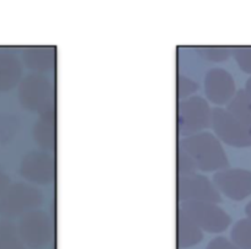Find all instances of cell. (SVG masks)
<instances>
[{
  "label": "cell",
  "instance_id": "cell-7",
  "mask_svg": "<svg viewBox=\"0 0 251 249\" xmlns=\"http://www.w3.org/2000/svg\"><path fill=\"white\" fill-rule=\"evenodd\" d=\"M211 128L219 141L233 147H251V130L241 124L226 108L212 110Z\"/></svg>",
  "mask_w": 251,
  "mask_h": 249
},
{
  "label": "cell",
  "instance_id": "cell-24",
  "mask_svg": "<svg viewBox=\"0 0 251 249\" xmlns=\"http://www.w3.org/2000/svg\"><path fill=\"white\" fill-rule=\"evenodd\" d=\"M206 249H239L230 239L226 237H216L207 244Z\"/></svg>",
  "mask_w": 251,
  "mask_h": 249
},
{
  "label": "cell",
  "instance_id": "cell-12",
  "mask_svg": "<svg viewBox=\"0 0 251 249\" xmlns=\"http://www.w3.org/2000/svg\"><path fill=\"white\" fill-rule=\"evenodd\" d=\"M33 140L43 151L54 152L57 147V112L55 110L40 114L32 129Z\"/></svg>",
  "mask_w": 251,
  "mask_h": 249
},
{
  "label": "cell",
  "instance_id": "cell-23",
  "mask_svg": "<svg viewBox=\"0 0 251 249\" xmlns=\"http://www.w3.org/2000/svg\"><path fill=\"white\" fill-rule=\"evenodd\" d=\"M234 59L239 68L246 74H251V45L250 47H234L231 49Z\"/></svg>",
  "mask_w": 251,
  "mask_h": 249
},
{
  "label": "cell",
  "instance_id": "cell-25",
  "mask_svg": "<svg viewBox=\"0 0 251 249\" xmlns=\"http://www.w3.org/2000/svg\"><path fill=\"white\" fill-rule=\"evenodd\" d=\"M10 178H9L8 173L0 168V199L4 195V193L6 192V189L10 187Z\"/></svg>",
  "mask_w": 251,
  "mask_h": 249
},
{
  "label": "cell",
  "instance_id": "cell-8",
  "mask_svg": "<svg viewBox=\"0 0 251 249\" xmlns=\"http://www.w3.org/2000/svg\"><path fill=\"white\" fill-rule=\"evenodd\" d=\"M20 173L27 182L36 185L53 184L57 176V163L53 152L33 150L23 157Z\"/></svg>",
  "mask_w": 251,
  "mask_h": 249
},
{
  "label": "cell",
  "instance_id": "cell-21",
  "mask_svg": "<svg viewBox=\"0 0 251 249\" xmlns=\"http://www.w3.org/2000/svg\"><path fill=\"white\" fill-rule=\"evenodd\" d=\"M197 53L203 59L211 62H224L231 55V49L228 47H197Z\"/></svg>",
  "mask_w": 251,
  "mask_h": 249
},
{
  "label": "cell",
  "instance_id": "cell-19",
  "mask_svg": "<svg viewBox=\"0 0 251 249\" xmlns=\"http://www.w3.org/2000/svg\"><path fill=\"white\" fill-rule=\"evenodd\" d=\"M197 171V166L192 157L183 151L182 149L177 147L176 151V172L177 177H185V176L195 175Z\"/></svg>",
  "mask_w": 251,
  "mask_h": 249
},
{
  "label": "cell",
  "instance_id": "cell-27",
  "mask_svg": "<svg viewBox=\"0 0 251 249\" xmlns=\"http://www.w3.org/2000/svg\"><path fill=\"white\" fill-rule=\"evenodd\" d=\"M245 214L248 215V217H251V202L246 205L245 207Z\"/></svg>",
  "mask_w": 251,
  "mask_h": 249
},
{
  "label": "cell",
  "instance_id": "cell-20",
  "mask_svg": "<svg viewBox=\"0 0 251 249\" xmlns=\"http://www.w3.org/2000/svg\"><path fill=\"white\" fill-rule=\"evenodd\" d=\"M19 129V123L10 114H0V142L6 144L10 141Z\"/></svg>",
  "mask_w": 251,
  "mask_h": 249
},
{
  "label": "cell",
  "instance_id": "cell-14",
  "mask_svg": "<svg viewBox=\"0 0 251 249\" xmlns=\"http://www.w3.org/2000/svg\"><path fill=\"white\" fill-rule=\"evenodd\" d=\"M24 64L36 74L52 72L55 68L54 47H27L23 50Z\"/></svg>",
  "mask_w": 251,
  "mask_h": 249
},
{
  "label": "cell",
  "instance_id": "cell-26",
  "mask_svg": "<svg viewBox=\"0 0 251 249\" xmlns=\"http://www.w3.org/2000/svg\"><path fill=\"white\" fill-rule=\"evenodd\" d=\"M244 90H245V92L248 93L249 97L251 98V77H250V79L248 80V81H246V84H245V89H244Z\"/></svg>",
  "mask_w": 251,
  "mask_h": 249
},
{
  "label": "cell",
  "instance_id": "cell-18",
  "mask_svg": "<svg viewBox=\"0 0 251 249\" xmlns=\"http://www.w3.org/2000/svg\"><path fill=\"white\" fill-rule=\"evenodd\" d=\"M230 241L239 249H251V217L236 222L230 231Z\"/></svg>",
  "mask_w": 251,
  "mask_h": 249
},
{
  "label": "cell",
  "instance_id": "cell-6",
  "mask_svg": "<svg viewBox=\"0 0 251 249\" xmlns=\"http://www.w3.org/2000/svg\"><path fill=\"white\" fill-rule=\"evenodd\" d=\"M178 209L187 215L202 231L221 233L230 225V216L214 203H181Z\"/></svg>",
  "mask_w": 251,
  "mask_h": 249
},
{
  "label": "cell",
  "instance_id": "cell-16",
  "mask_svg": "<svg viewBox=\"0 0 251 249\" xmlns=\"http://www.w3.org/2000/svg\"><path fill=\"white\" fill-rule=\"evenodd\" d=\"M226 111L243 125L251 130V98L245 90H239L226 105Z\"/></svg>",
  "mask_w": 251,
  "mask_h": 249
},
{
  "label": "cell",
  "instance_id": "cell-15",
  "mask_svg": "<svg viewBox=\"0 0 251 249\" xmlns=\"http://www.w3.org/2000/svg\"><path fill=\"white\" fill-rule=\"evenodd\" d=\"M203 231L180 209L176 215V243L178 248H190L202 241Z\"/></svg>",
  "mask_w": 251,
  "mask_h": 249
},
{
  "label": "cell",
  "instance_id": "cell-22",
  "mask_svg": "<svg viewBox=\"0 0 251 249\" xmlns=\"http://www.w3.org/2000/svg\"><path fill=\"white\" fill-rule=\"evenodd\" d=\"M176 92H177V98L178 100H186V98L194 96V93L196 92L199 85L194 80H191L190 77L183 76V75H177V79H176Z\"/></svg>",
  "mask_w": 251,
  "mask_h": 249
},
{
  "label": "cell",
  "instance_id": "cell-3",
  "mask_svg": "<svg viewBox=\"0 0 251 249\" xmlns=\"http://www.w3.org/2000/svg\"><path fill=\"white\" fill-rule=\"evenodd\" d=\"M18 231L28 248L41 249L54 242V219L43 210H33L19 219Z\"/></svg>",
  "mask_w": 251,
  "mask_h": 249
},
{
  "label": "cell",
  "instance_id": "cell-10",
  "mask_svg": "<svg viewBox=\"0 0 251 249\" xmlns=\"http://www.w3.org/2000/svg\"><path fill=\"white\" fill-rule=\"evenodd\" d=\"M213 184L219 194L231 200H244L251 195V171L224 168L214 173Z\"/></svg>",
  "mask_w": 251,
  "mask_h": 249
},
{
  "label": "cell",
  "instance_id": "cell-2",
  "mask_svg": "<svg viewBox=\"0 0 251 249\" xmlns=\"http://www.w3.org/2000/svg\"><path fill=\"white\" fill-rule=\"evenodd\" d=\"M19 102L25 110L38 114L55 110V88L45 75L32 74L23 77L18 89Z\"/></svg>",
  "mask_w": 251,
  "mask_h": 249
},
{
  "label": "cell",
  "instance_id": "cell-5",
  "mask_svg": "<svg viewBox=\"0 0 251 249\" xmlns=\"http://www.w3.org/2000/svg\"><path fill=\"white\" fill-rule=\"evenodd\" d=\"M212 110L207 101L200 96H191L178 103L177 132L182 136L201 133L211 127Z\"/></svg>",
  "mask_w": 251,
  "mask_h": 249
},
{
  "label": "cell",
  "instance_id": "cell-9",
  "mask_svg": "<svg viewBox=\"0 0 251 249\" xmlns=\"http://www.w3.org/2000/svg\"><path fill=\"white\" fill-rule=\"evenodd\" d=\"M176 194L181 203L200 202V203H221L222 198L213 182L204 176L195 173L185 177H177L176 180Z\"/></svg>",
  "mask_w": 251,
  "mask_h": 249
},
{
  "label": "cell",
  "instance_id": "cell-11",
  "mask_svg": "<svg viewBox=\"0 0 251 249\" xmlns=\"http://www.w3.org/2000/svg\"><path fill=\"white\" fill-rule=\"evenodd\" d=\"M204 93L214 105H228L236 93L235 81L230 72L221 68L209 70L204 76Z\"/></svg>",
  "mask_w": 251,
  "mask_h": 249
},
{
  "label": "cell",
  "instance_id": "cell-17",
  "mask_svg": "<svg viewBox=\"0 0 251 249\" xmlns=\"http://www.w3.org/2000/svg\"><path fill=\"white\" fill-rule=\"evenodd\" d=\"M0 249H26L18 226L11 220L0 222Z\"/></svg>",
  "mask_w": 251,
  "mask_h": 249
},
{
  "label": "cell",
  "instance_id": "cell-1",
  "mask_svg": "<svg viewBox=\"0 0 251 249\" xmlns=\"http://www.w3.org/2000/svg\"><path fill=\"white\" fill-rule=\"evenodd\" d=\"M187 152L197 166V170L218 172L228 168L229 161L222 142L212 133L201 132L178 141V146Z\"/></svg>",
  "mask_w": 251,
  "mask_h": 249
},
{
  "label": "cell",
  "instance_id": "cell-4",
  "mask_svg": "<svg viewBox=\"0 0 251 249\" xmlns=\"http://www.w3.org/2000/svg\"><path fill=\"white\" fill-rule=\"evenodd\" d=\"M42 202V192L32 184L13 183L0 199V215L5 220L20 219L27 212L37 210Z\"/></svg>",
  "mask_w": 251,
  "mask_h": 249
},
{
  "label": "cell",
  "instance_id": "cell-13",
  "mask_svg": "<svg viewBox=\"0 0 251 249\" xmlns=\"http://www.w3.org/2000/svg\"><path fill=\"white\" fill-rule=\"evenodd\" d=\"M23 80V64L15 53L0 49V92H8Z\"/></svg>",
  "mask_w": 251,
  "mask_h": 249
}]
</instances>
